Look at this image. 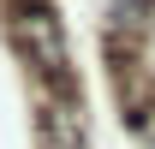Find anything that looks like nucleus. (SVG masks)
<instances>
[{
    "instance_id": "f03ea898",
    "label": "nucleus",
    "mask_w": 155,
    "mask_h": 149,
    "mask_svg": "<svg viewBox=\"0 0 155 149\" xmlns=\"http://www.w3.org/2000/svg\"><path fill=\"white\" fill-rule=\"evenodd\" d=\"M137 137H149V143H155V119H149V125H143V131H137Z\"/></svg>"
},
{
    "instance_id": "f257e3e1",
    "label": "nucleus",
    "mask_w": 155,
    "mask_h": 149,
    "mask_svg": "<svg viewBox=\"0 0 155 149\" xmlns=\"http://www.w3.org/2000/svg\"><path fill=\"white\" fill-rule=\"evenodd\" d=\"M42 149H84V101H42Z\"/></svg>"
}]
</instances>
